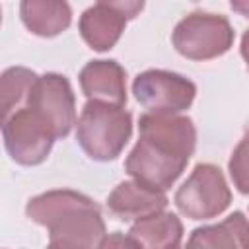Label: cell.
<instances>
[{"label":"cell","mask_w":249,"mask_h":249,"mask_svg":"<svg viewBox=\"0 0 249 249\" xmlns=\"http://www.w3.org/2000/svg\"><path fill=\"white\" fill-rule=\"evenodd\" d=\"M195 146L196 128L191 117L144 113L138 123V142L124 169L134 181L165 193L185 171Z\"/></svg>","instance_id":"cell-1"},{"label":"cell","mask_w":249,"mask_h":249,"mask_svg":"<svg viewBox=\"0 0 249 249\" xmlns=\"http://www.w3.org/2000/svg\"><path fill=\"white\" fill-rule=\"evenodd\" d=\"M31 222L47 228L54 249H97L107 235L101 208L84 193L54 189L33 196L25 204Z\"/></svg>","instance_id":"cell-2"},{"label":"cell","mask_w":249,"mask_h":249,"mask_svg":"<svg viewBox=\"0 0 249 249\" xmlns=\"http://www.w3.org/2000/svg\"><path fill=\"white\" fill-rule=\"evenodd\" d=\"M132 136V115L124 107L86 101L76 121V140L95 161H113Z\"/></svg>","instance_id":"cell-3"},{"label":"cell","mask_w":249,"mask_h":249,"mask_svg":"<svg viewBox=\"0 0 249 249\" xmlns=\"http://www.w3.org/2000/svg\"><path fill=\"white\" fill-rule=\"evenodd\" d=\"M233 37V27L226 16L193 12L175 25L171 43L189 60H212L231 49Z\"/></svg>","instance_id":"cell-4"},{"label":"cell","mask_w":249,"mask_h":249,"mask_svg":"<svg viewBox=\"0 0 249 249\" xmlns=\"http://www.w3.org/2000/svg\"><path fill=\"white\" fill-rule=\"evenodd\" d=\"M173 202L191 220H210L228 210L231 191L222 169L214 163H196L185 183L177 189Z\"/></svg>","instance_id":"cell-5"},{"label":"cell","mask_w":249,"mask_h":249,"mask_svg":"<svg viewBox=\"0 0 249 249\" xmlns=\"http://www.w3.org/2000/svg\"><path fill=\"white\" fill-rule=\"evenodd\" d=\"M132 93L146 113L181 115L193 105L196 86L183 74L152 68L132 80Z\"/></svg>","instance_id":"cell-6"},{"label":"cell","mask_w":249,"mask_h":249,"mask_svg":"<svg viewBox=\"0 0 249 249\" xmlns=\"http://www.w3.org/2000/svg\"><path fill=\"white\" fill-rule=\"evenodd\" d=\"M25 107H29L54 134L64 138L76 124V97L66 76L47 72L39 76L27 95Z\"/></svg>","instance_id":"cell-7"},{"label":"cell","mask_w":249,"mask_h":249,"mask_svg":"<svg viewBox=\"0 0 249 249\" xmlns=\"http://www.w3.org/2000/svg\"><path fill=\"white\" fill-rule=\"evenodd\" d=\"M2 138L6 152L19 165L43 163L56 140L51 128L25 105L2 121Z\"/></svg>","instance_id":"cell-8"},{"label":"cell","mask_w":249,"mask_h":249,"mask_svg":"<svg viewBox=\"0 0 249 249\" xmlns=\"http://www.w3.org/2000/svg\"><path fill=\"white\" fill-rule=\"evenodd\" d=\"M144 2H97L84 10L78 21V31L84 43L97 51H109L121 39L126 21L136 18Z\"/></svg>","instance_id":"cell-9"},{"label":"cell","mask_w":249,"mask_h":249,"mask_svg":"<svg viewBox=\"0 0 249 249\" xmlns=\"http://www.w3.org/2000/svg\"><path fill=\"white\" fill-rule=\"evenodd\" d=\"M78 80L88 101L126 105V70L117 60H89L80 70Z\"/></svg>","instance_id":"cell-10"},{"label":"cell","mask_w":249,"mask_h":249,"mask_svg":"<svg viewBox=\"0 0 249 249\" xmlns=\"http://www.w3.org/2000/svg\"><path fill=\"white\" fill-rule=\"evenodd\" d=\"M167 196L161 191H154L134 179L119 183L107 196V208L119 220H140L154 212L165 210Z\"/></svg>","instance_id":"cell-11"},{"label":"cell","mask_w":249,"mask_h":249,"mask_svg":"<svg viewBox=\"0 0 249 249\" xmlns=\"http://www.w3.org/2000/svg\"><path fill=\"white\" fill-rule=\"evenodd\" d=\"M185 249H249V220L235 210L218 224L195 228Z\"/></svg>","instance_id":"cell-12"},{"label":"cell","mask_w":249,"mask_h":249,"mask_svg":"<svg viewBox=\"0 0 249 249\" xmlns=\"http://www.w3.org/2000/svg\"><path fill=\"white\" fill-rule=\"evenodd\" d=\"M128 235H132L142 249H181L183 224L177 214L160 210L136 220Z\"/></svg>","instance_id":"cell-13"},{"label":"cell","mask_w":249,"mask_h":249,"mask_svg":"<svg viewBox=\"0 0 249 249\" xmlns=\"http://www.w3.org/2000/svg\"><path fill=\"white\" fill-rule=\"evenodd\" d=\"M23 25L39 37H54L72 23V8L58 0H23L19 4Z\"/></svg>","instance_id":"cell-14"},{"label":"cell","mask_w":249,"mask_h":249,"mask_svg":"<svg viewBox=\"0 0 249 249\" xmlns=\"http://www.w3.org/2000/svg\"><path fill=\"white\" fill-rule=\"evenodd\" d=\"M39 76L23 66H12L4 70L0 78V109H2V121L10 117L14 111L25 105L27 95Z\"/></svg>","instance_id":"cell-15"},{"label":"cell","mask_w":249,"mask_h":249,"mask_svg":"<svg viewBox=\"0 0 249 249\" xmlns=\"http://www.w3.org/2000/svg\"><path fill=\"white\" fill-rule=\"evenodd\" d=\"M228 171L233 187L241 195H249V130H245V134L233 148L228 161Z\"/></svg>","instance_id":"cell-16"},{"label":"cell","mask_w":249,"mask_h":249,"mask_svg":"<svg viewBox=\"0 0 249 249\" xmlns=\"http://www.w3.org/2000/svg\"><path fill=\"white\" fill-rule=\"evenodd\" d=\"M97 249H142V247L132 235L123 233V231H113L101 239Z\"/></svg>","instance_id":"cell-17"},{"label":"cell","mask_w":249,"mask_h":249,"mask_svg":"<svg viewBox=\"0 0 249 249\" xmlns=\"http://www.w3.org/2000/svg\"><path fill=\"white\" fill-rule=\"evenodd\" d=\"M239 51H241V56H243L247 68H249V29H247V31L243 33V37H241V47H239Z\"/></svg>","instance_id":"cell-18"},{"label":"cell","mask_w":249,"mask_h":249,"mask_svg":"<svg viewBox=\"0 0 249 249\" xmlns=\"http://www.w3.org/2000/svg\"><path fill=\"white\" fill-rule=\"evenodd\" d=\"M230 8H231L233 12H239V14L245 16V18H249V0H243V2L233 0V2L230 4Z\"/></svg>","instance_id":"cell-19"},{"label":"cell","mask_w":249,"mask_h":249,"mask_svg":"<svg viewBox=\"0 0 249 249\" xmlns=\"http://www.w3.org/2000/svg\"><path fill=\"white\" fill-rule=\"evenodd\" d=\"M47 249H54V247H51V245H47Z\"/></svg>","instance_id":"cell-20"}]
</instances>
